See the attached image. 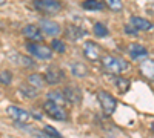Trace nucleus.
<instances>
[{
	"label": "nucleus",
	"mask_w": 154,
	"mask_h": 138,
	"mask_svg": "<svg viewBox=\"0 0 154 138\" xmlns=\"http://www.w3.org/2000/svg\"><path fill=\"white\" fill-rule=\"evenodd\" d=\"M100 61H102V66L105 68V71H108L109 74H122L130 68L126 60H123L120 57H116V55H109V54L102 55Z\"/></svg>",
	"instance_id": "1"
},
{
	"label": "nucleus",
	"mask_w": 154,
	"mask_h": 138,
	"mask_svg": "<svg viewBox=\"0 0 154 138\" xmlns=\"http://www.w3.org/2000/svg\"><path fill=\"white\" fill-rule=\"evenodd\" d=\"M43 110L46 112V115L49 118H53V120H57V121H65L68 120V112L66 109L63 107L62 104L53 101V100H46V101L43 103Z\"/></svg>",
	"instance_id": "2"
},
{
	"label": "nucleus",
	"mask_w": 154,
	"mask_h": 138,
	"mask_svg": "<svg viewBox=\"0 0 154 138\" xmlns=\"http://www.w3.org/2000/svg\"><path fill=\"white\" fill-rule=\"evenodd\" d=\"M97 100H99V104H100L105 115H112L116 112V109H117V100H116L114 95H111L106 91H99Z\"/></svg>",
	"instance_id": "3"
},
{
	"label": "nucleus",
	"mask_w": 154,
	"mask_h": 138,
	"mask_svg": "<svg viewBox=\"0 0 154 138\" xmlns=\"http://www.w3.org/2000/svg\"><path fill=\"white\" fill-rule=\"evenodd\" d=\"M26 51L35 57L37 60H51L53 58V49L49 46L40 45V42H32L26 45Z\"/></svg>",
	"instance_id": "4"
},
{
	"label": "nucleus",
	"mask_w": 154,
	"mask_h": 138,
	"mask_svg": "<svg viewBox=\"0 0 154 138\" xmlns=\"http://www.w3.org/2000/svg\"><path fill=\"white\" fill-rule=\"evenodd\" d=\"M32 5L37 11L48 14V16H54L62 11V3L59 0H34Z\"/></svg>",
	"instance_id": "5"
},
{
	"label": "nucleus",
	"mask_w": 154,
	"mask_h": 138,
	"mask_svg": "<svg viewBox=\"0 0 154 138\" xmlns=\"http://www.w3.org/2000/svg\"><path fill=\"white\" fill-rule=\"evenodd\" d=\"M83 55L89 61H97V60L102 58V55H103V49H102L96 42L86 40L83 43Z\"/></svg>",
	"instance_id": "6"
},
{
	"label": "nucleus",
	"mask_w": 154,
	"mask_h": 138,
	"mask_svg": "<svg viewBox=\"0 0 154 138\" xmlns=\"http://www.w3.org/2000/svg\"><path fill=\"white\" fill-rule=\"evenodd\" d=\"M45 81L46 84H51V86H54V84H59L63 81V78H65V72H63V69H60L59 66H49L45 72Z\"/></svg>",
	"instance_id": "7"
},
{
	"label": "nucleus",
	"mask_w": 154,
	"mask_h": 138,
	"mask_svg": "<svg viewBox=\"0 0 154 138\" xmlns=\"http://www.w3.org/2000/svg\"><path fill=\"white\" fill-rule=\"evenodd\" d=\"M63 97H65L66 101H69L71 104H80L82 100H83V95H82V91L79 86H65L63 87Z\"/></svg>",
	"instance_id": "8"
},
{
	"label": "nucleus",
	"mask_w": 154,
	"mask_h": 138,
	"mask_svg": "<svg viewBox=\"0 0 154 138\" xmlns=\"http://www.w3.org/2000/svg\"><path fill=\"white\" fill-rule=\"evenodd\" d=\"M38 28L43 32V35H48V37H56L62 32L60 25L54 20H49V19H42L40 23H38Z\"/></svg>",
	"instance_id": "9"
},
{
	"label": "nucleus",
	"mask_w": 154,
	"mask_h": 138,
	"mask_svg": "<svg viewBox=\"0 0 154 138\" xmlns=\"http://www.w3.org/2000/svg\"><path fill=\"white\" fill-rule=\"evenodd\" d=\"M86 35H88V31L80 28V26H77V25H66V28H65V37L72 43L80 42Z\"/></svg>",
	"instance_id": "10"
},
{
	"label": "nucleus",
	"mask_w": 154,
	"mask_h": 138,
	"mask_svg": "<svg viewBox=\"0 0 154 138\" xmlns=\"http://www.w3.org/2000/svg\"><path fill=\"white\" fill-rule=\"evenodd\" d=\"M6 112H8V115L14 121H17V123H28V120L31 118L29 112L19 107V106H8Z\"/></svg>",
	"instance_id": "11"
},
{
	"label": "nucleus",
	"mask_w": 154,
	"mask_h": 138,
	"mask_svg": "<svg viewBox=\"0 0 154 138\" xmlns=\"http://www.w3.org/2000/svg\"><path fill=\"white\" fill-rule=\"evenodd\" d=\"M128 54H130L133 60H142L149 55V51H148V48H145L140 43H131L128 46Z\"/></svg>",
	"instance_id": "12"
},
{
	"label": "nucleus",
	"mask_w": 154,
	"mask_h": 138,
	"mask_svg": "<svg viewBox=\"0 0 154 138\" xmlns=\"http://www.w3.org/2000/svg\"><path fill=\"white\" fill-rule=\"evenodd\" d=\"M23 34L26 39L32 40V42H43L45 40V35L43 32L40 31V28L37 26V25H26V26L23 28Z\"/></svg>",
	"instance_id": "13"
},
{
	"label": "nucleus",
	"mask_w": 154,
	"mask_h": 138,
	"mask_svg": "<svg viewBox=\"0 0 154 138\" xmlns=\"http://www.w3.org/2000/svg\"><path fill=\"white\" fill-rule=\"evenodd\" d=\"M130 25H133V26L137 29V31H151L152 29V23L143 17H136L133 16L130 19Z\"/></svg>",
	"instance_id": "14"
},
{
	"label": "nucleus",
	"mask_w": 154,
	"mask_h": 138,
	"mask_svg": "<svg viewBox=\"0 0 154 138\" xmlns=\"http://www.w3.org/2000/svg\"><path fill=\"white\" fill-rule=\"evenodd\" d=\"M69 69H71V74L77 78H83L89 74V69L86 68V65L80 63V61H71L69 63Z\"/></svg>",
	"instance_id": "15"
},
{
	"label": "nucleus",
	"mask_w": 154,
	"mask_h": 138,
	"mask_svg": "<svg viewBox=\"0 0 154 138\" xmlns=\"http://www.w3.org/2000/svg\"><path fill=\"white\" fill-rule=\"evenodd\" d=\"M8 57H9V58H14L16 63L20 65V66H23V68H34V66H35V61H34L31 57L22 55V54H9Z\"/></svg>",
	"instance_id": "16"
},
{
	"label": "nucleus",
	"mask_w": 154,
	"mask_h": 138,
	"mask_svg": "<svg viewBox=\"0 0 154 138\" xmlns=\"http://www.w3.org/2000/svg\"><path fill=\"white\" fill-rule=\"evenodd\" d=\"M19 92L23 95V97H26V98H35L38 95V89L37 87H34L32 84H20L19 86Z\"/></svg>",
	"instance_id": "17"
},
{
	"label": "nucleus",
	"mask_w": 154,
	"mask_h": 138,
	"mask_svg": "<svg viewBox=\"0 0 154 138\" xmlns=\"http://www.w3.org/2000/svg\"><path fill=\"white\" fill-rule=\"evenodd\" d=\"M82 8L86 11H102L105 8V2H102V0H85L82 3Z\"/></svg>",
	"instance_id": "18"
},
{
	"label": "nucleus",
	"mask_w": 154,
	"mask_h": 138,
	"mask_svg": "<svg viewBox=\"0 0 154 138\" xmlns=\"http://www.w3.org/2000/svg\"><path fill=\"white\" fill-rule=\"evenodd\" d=\"M28 83L32 84L34 87H37V89H40V87H43L46 84L45 77L42 74H31V75H28Z\"/></svg>",
	"instance_id": "19"
},
{
	"label": "nucleus",
	"mask_w": 154,
	"mask_h": 138,
	"mask_svg": "<svg viewBox=\"0 0 154 138\" xmlns=\"http://www.w3.org/2000/svg\"><path fill=\"white\" fill-rule=\"evenodd\" d=\"M140 71H142V74L145 75L146 78L152 80V75H154V65H152V61H151V60L143 61V63L140 65Z\"/></svg>",
	"instance_id": "20"
},
{
	"label": "nucleus",
	"mask_w": 154,
	"mask_h": 138,
	"mask_svg": "<svg viewBox=\"0 0 154 138\" xmlns=\"http://www.w3.org/2000/svg\"><path fill=\"white\" fill-rule=\"evenodd\" d=\"M114 84L120 92H126L128 89H130V80L122 77V75H117V77L114 78Z\"/></svg>",
	"instance_id": "21"
},
{
	"label": "nucleus",
	"mask_w": 154,
	"mask_h": 138,
	"mask_svg": "<svg viewBox=\"0 0 154 138\" xmlns=\"http://www.w3.org/2000/svg\"><path fill=\"white\" fill-rule=\"evenodd\" d=\"M93 32H94L96 37H99V39H103V37L109 35V31H108V28L105 26L103 23H96L93 26Z\"/></svg>",
	"instance_id": "22"
},
{
	"label": "nucleus",
	"mask_w": 154,
	"mask_h": 138,
	"mask_svg": "<svg viewBox=\"0 0 154 138\" xmlns=\"http://www.w3.org/2000/svg\"><path fill=\"white\" fill-rule=\"evenodd\" d=\"M105 3L114 12H120L123 9V2H122V0H105Z\"/></svg>",
	"instance_id": "23"
},
{
	"label": "nucleus",
	"mask_w": 154,
	"mask_h": 138,
	"mask_svg": "<svg viewBox=\"0 0 154 138\" xmlns=\"http://www.w3.org/2000/svg\"><path fill=\"white\" fill-rule=\"evenodd\" d=\"M51 49H53V51H56V52H59V54H63V52L66 51V45L63 43L62 40L54 39L53 42H51Z\"/></svg>",
	"instance_id": "24"
},
{
	"label": "nucleus",
	"mask_w": 154,
	"mask_h": 138,
	"mask_svg": "<svg viewBox=\"0 0 154 138\" xmlns=\"http://www.w3.org/2000/svg\"><path fill=\"white\" fill-rule=\"evenodd\" d=\"M49 100H53V101H56V103H63L65 101V97H63V94H62V91H51V92H48V95H46Z\"/></svg>",
	"instance_id": "25"
},
{
	"label": "nucleus",
	"mask_w": 154,
	"mask_h": 138,
	"mask_svg": "<svg viewBox=\"0 0 154 138\" xmlns=\"http://www.w3.org/2000/svg\"><path fill=\"white\" fill-rule=\"evenodd\" d=\"M12 81V72L5 69V71H0V83L2 84H11Z\"/></svg>",
	"instance_id": "26"
},
{
	"label": "nucleus",
	"mask_w": 154,
	"mask_h": 138,
	"mask_svg": "<svg viewBox=\"0 0 154 138\" xmlns=\"http://www.w3.org/2000/svg\"><path fill=\"white\" fill-rule=\"evenodd\" d=\"M43 134H45L46 137H53V138H60V137H62L60 132H59L57 129H54L53 126H45V128H43Z\"/></svg>",
	"instance_id": "27"
},
{
	"label": "nucleus",
	"mask_w": 154,
	"mask_h": 138,
	"mask_svg": "<svg viewBox=\"0 0 154 138\" xmlns=\"http://www.w3.org/2000/svg\"><path fill=\"white\" fill-rule=\"evenodd\" d=\"M123 31H125V34H130V35H137L139 34V31L133 26V25H125Z\"/></svg>",
	"instance_id": "28"
},
{
	"label": "nucleus",
	"mask_w": 154,
	"mask_h": 138,
	"mask_svg": "<svg viewBox=\"0 0 154 138\" xmlns=\"http://www.w3.org/2000/svg\"><path fill=\"white\" fill-rule=\"evenodd\" d=\"M6 2H8V0H0V6H2V5H5Z\"/></svg>",
	"instance_id": "29"
}]
</instances>
